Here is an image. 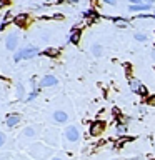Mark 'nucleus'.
Wrapping results in <instances>:
<instances>
[{
    "label": "nucleus",
    "instance_id": "nucleus-1",
    "mask_svg": "<svg viewBox=\"0 0 155 160\" xmlns=\"http://www.w3.org/2000/svg\"><path fill=\"white\" fill-rule=\"evenodd\" d=\"M35 55H38V50L35 47H27L23 50H18V52L13 55V60L18 62V60H22V58H32V57H35Z\"/></svg>",
    "mask_w": 155,
    "mask_h": 160
},
{
    "label": "nucleus",
    "instance_id": "nucleus-2",
    "mask_svg": "<svg viewBox=\"0 0 155 160\" xmlns=\"http://www.w3.org/2000/svg\"><path fill=\"white\" fill-rule=\"evenodd\" d=\"M30 153H32V157H35V158H45V155H48V150L45 148L43 145L37 143V145H33V147H32Z\"/></svg>",
    "mask_w": 155,
    "mask_h": 160
},
{
    "label": "nucleus",
    "instance_id": "nucleus-3",
    "mask_svg": "<svg viewBox=\"0 0 155 160\" xmlns=\"http://www.w3.org/2000/svg\"><path fill=\"white\" fill-rule=\"evenodd\" d=\"M65 137H67V140H70V142H77L80 133L77 127H67V130H65Z\"/></svg>",
    "mask_w": 155,
    "mask_h": 160
},
{
    "label": "nucleus",
    "instance_id": "nucleus-4",
    "mask_svg": "<svg viewBox=\"0 0 155 160\" xmlns=\"http://www.w3.org/2000/svg\"><path fill=\"white\" fill-rule=\"evenodd\" d=\"M57 83H58V78L53 77V75H45L42 78V82H40L42 87H53V85H57Z\"/></svg>",
    "mask_w": 155,
    "mask_h": 160
},
{
    "label": "nucleus",
    "instance_id": "nucleus-5",
    "mask_svg": "<svg viewBox=\"0 0 155 160\" xmlns=\"http://www.w3.org/2000/svg\"><path fill=\"white\" fill-rule=\"evenodd\" d=\"M102 130H103V123L102 122H95V123H92V127H90V135L97 137V135L102 133Z\"/></svg>",
    "mask_w": 155,
    "mask_h": 160
},
{
    "label": "nucleus",
    "instance_id": "nucleus-6",
    "mask_svg": "<svg viewBox=\"0 0 155 160\" xmlns=\"http://www.w3.org/2000/svg\"><path fill=\"white\" fill-rule=\"evenodd\" d=\"M17 43H18V38H17V35L15 33H10L8 35V38H7V48L8 50H15V47H17Z\"/></svg>",
    "mask_w": 155,
    "mask_h": 160
},
{
    "label": "nucleus",
    "instance_id": "nucleus-7",
    "mask_svg": "<svg viewBox=\"0 0 155 160\" xmlns=\"http://www.w3.org/2000/svg\"><path fill=\"white\" fill-rule=\"evenodd\" d=\"M53 120H55V122L63 123V122H67V120H68V115L65 113L63 110H57V112H53Z\"/></svg>",
    "mask_w": 155,
    "mask_h": 160
},
{
    "label": "nucleus",
    "instance_id": "nucleus-8",
    "mask_svg": "<svg viewBox=\"0 0 155 160\" xmlns=\"http://www.w3.org/2000/svg\"><path fill=\"white\" fill-rule=\"evenodd\" d=\"M20 122V117L17 113H12V115H8L7 117V120H5V123L8 125V127H15V125H17Z\"/></svg>",
    "mask_w": 155,
    "mask_h": 160
},
{
    "label": "nucleus",
    "instance_id": "nucleus-9",
    "mask_svg": "<svg viewBox=\"0 0 155 160\" xmlns=\"http://www.w3.org/2000/svg\"><path fill=\"white\" fill-rule=\"evenodd\" d=\"M27 18H28L27 13H20V15H17V17H15V23H17L18 27H23L25 22H27Z\"/></svg>",
    "mask_w": 155,
    "mask_h": 160
},
{
    "label": "nucleus",
    "instance_id": "nucleus-10",
    "mask_svg": "<svg viewBox=\"0 0 155 160\" xmlns=\"http://www.w3.org/2000/svg\"><path fill=\"white\" fill-rule=\"evenodd\" d=\"M80 35H82V33H80V30L75 28L72 32V35H70V42H72V43H78L80 42Z\"/></svg>",
    "mask_w": 155,
    "mask_h": 160
},
{
    "label": "nucleus",
    "instance_id": "nucleus-11",
    "mask_svg": "<svg viewBox=\"0 0 155 160\" xmlns=\"http://www.w3.org/2000/svg\"><path fill=\"white\" fill-rule=\"evenodd\" d=\"M150 8V5L148 3H140V5H130V10L132 12H137V10H147Z\"/></svg>",
    "mask_w": 155,
    "mask_h": 160
},
{
    "label": "nucleus",
    "instance_id": "nucleus-12",
    "mask_svg": "<svg viewBox=\"0 0 155 160\" xmlns=\"http://www.w3.org/2000/svg\"><path fill=\"white\" fill-rule=\"evenodd\" d=\"M42 53L47 55V57H57V55H58V50H57V48H45Z\"/></svg>",
    "mask_w": 155,
    "mask_h": 160
},
{
    "label": "nucleus",
    "instance_id": "nucleus-13",
    "mask_svg": "<svg viewBox=\"0 0 155 160\" xmlns=\"http://www.w3.org/2000/svg\"><path fill=\"white\" fill-rule=\"evenodd\" d=\"M12 20H13V22H15L13 15H12V13H7V17L3 18V23H2V27H0V30H3V28H5V27H7V25L10 23V22H12Z\"/></svg>",
    "mask_w": 155,
    "mask_h": 160
},
{
    "label": "nucleus",
    "instance_id": "nucleus-14",
    "mask_svg": "<svg viewBox=\"0 0 155 160\" xmlns=\"http://www.w3.org/2000/svg\"><path fill=\"white\" fill-rule=\"evenodd\" d=\"M128 82H130V87H132L133 92H138V88H140V85H142V83H138L137 80H133V78H130Z\"/></svg>",
    "mask_w": 155,
    "mask_h": 160
},
{
    "label": "nucleus",
    "instance_id": "nucleus-15",
    "mask_svg": "<svg viewBox=\"0 0 155 160\" xmlns=\"http://www.w3.org/2000/svg\"><path fill=\"white\" fill-rule=\"evenodd\" d=\"M130 140H132V138H130V137H125V138H120V140H118V142H117V143H115V147H117V148H122V147H123V145H125V143H127V142H130Z\"/></svg>",
    "mask_w": 155,
    "mask_h": 160
},
{
    "label": "nucleus",
    "instance_id": "nucleus-16",
    "mask_svg": "<svg viewBox=\"0 0 155 160\" xmlns=\"http://www.w3.org/2000/svg\"><path fill=\"white\" fill-rule=\"evenodd\" d=\"M113 23L117 27H127V20L125 18H113Z\"/></svg>",
    "mask_w": 155,
    "mask_h": 160
},
{
    "label": "nucleus",
    "instance_id": "nucleus-17",
    "mask_svg": "<svg viewBox=\"0 0 155 160\" xmlns=\"http://www.w3.org/2000/svg\"><path fill=\"white\" fill-rule=\"evenodd\" d=\"M23 133H25V137H35V128L33 127H27L23 130Z\"/></svg>",
    "mask_w": 155,
    "mask_h": 160
},
{
    "label": "nucleus",
    "instance_id": "nucleus-18",
    "mask_svg": "<svg viewBox=\"0 0 155 160\" xmlns=\"http://www.w3.org/2000/svg\"><path fill=\"white\" fill-rule=\"evenodd\" d=\"M117 132H118L120 135H125V133H127V125H125V123H120L118 127H117Z\"/></svg>",
    "mask_w": 155,
    "mask_h": 160
},
{
    "label": "nucleus",
    "instance_id": "nucleus-19",
    "mask_svg": "<svg viewBox=\"0 0 155 160\" xmlns=\"http://www.w3.org/2000/svg\"><path fill=\"white\" fill-rule=\"evenodd\" d=\"M92 52H93V55L100 57V55H102V47H100V45H93V47H92Z\"/></svg>",
    "mask_w": 155,
    "mask_h": 160
},
{
    "label": "nucleus",
    "instance_id": "nucleus-20",
    "mask_svg": "<svg viewBox=\"0 0 155 160\" xmlns=\"http://www.w3.org/2000/svg\"><path fill=\"white\" fill-rule=\"evenodd\" d=\"M135 38H137L138 40V42H145V40H147V35H145V33H135Z\"/></svg>",
    "mask_w": 155,
    "mask_h": 160
},
{
    "label": "nucleus",
    "instance_id": "nucleus-21",
    "mask_svg": "<svg viewBox=\"0 0 155 160\" xmlns=\"http://www.w3.org/2000/svg\"><path fill=\"white\" fill-rule=\"evenodd\" d=\"M138 92H140V95H143V97H147V95H148V90H147V87H143V85H140Z\"/></svg>",
    "mask_w": 155,
    "mask_h": 160
},
{
    "label": "nucleus",
    "instance_id": "nucleus-22",
    "mask_svg": "<svg viewBox=\"0 0 155 160\" xmlns=\"http://www.w3.org/2000/svg\"><path fill=\"white\" fill-rule=\"evenodd\" d=\"M123 67H125V72H127V75H130V72H132V65H130V63H125Z\"/></svg>",
    "mask_w": 155,
    "mask_h": 160
},
{
    "label": "nucleus",
    "instance_id": "nucleus-23",
    "mask_svg": "<svg viewBox=\"0 0 155 160\" xmlns=\"http://www.w3.org/2000/svg\"><path fill=\"white\" fill-rule=\"evenodd\" d=\"M18 98H23V88H22V85H18Z\"/></svg>",
    "mask_w": 155,
    "mask_h": 160
},
{
    "label": "nucleus",
    "instance_id": "nucleus-24",
    "mask_svg": "<svg viewBox=\"0 0 155 160\" xmlns=\"http://www.w3.org/2000/svg\"><path fill=\"white\" fill-rule=\"evenodd\" d=\"M3 143H5V133H2V132H0V147H2Z\"/></svg>",
    "mask_w": 155,
    "mask_h": 160
},
{
    "label": "nucleus",
    "instance_id": "nucleus-25",
    "mask_svg": "<svg viewBox=\"0 0 155 160\" xmlns=\"http://www.w3.org/2000/svg\"><path fill=\"white\" fill-rule=\"evenodd\" d=\"M37 93H38L37 90H33V92H32V93L28 95V100H32V98H35V97H37Z\"/></svg>",
    "mask_w": 155,
    "mask_h": 160
},
{
    "label": "nucleus",
    "instance_id": "nucleus-26",
    "mask_svg": "<svg viewBox=\"0 0 155 160\" xmlns=\"http://www.w3.org/2000/svg\"><path fill=\"white\" fill-rule=\"evenodd\" d=\"M52 160H62V158H60V157H53Z\"/></svg>",
    "mask_w": 155,
    "mask_h": 160
},
{
    "label": "nucleus",
    "instance_id": "nucleus-27",
    "mask_svg": "<svg viewBox=\"0 0 155 160\" xmlns=\"http://www.w3.org/2000/svg\"><path fill=\"white\" fill-rule=\"evenodd\" d=\"M3 5H5V2H0V8H2V7H3Z\"/></svg>",
    "mask_w": 155,
    "mask_h": 160
},
{
    "label": "nucleus",
    "instance_id": "nucleus-28",
    "mask_svg": "<svg viewBox=\"0 0 155 160\" xmlns=\"http://www.w3.org/2000/svg\"><path fill=\"white\" fill-rule=\"evenodd\" d=\"M153 60H155V53H153Z\"/></svg>",
    "mask_w": 155,
    "mask_h": 160
}]
</instances>
